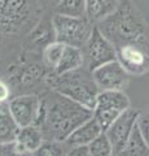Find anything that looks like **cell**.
Listing matches in <instances>:
<instances>
[{
    "label": "cell",
    "mask_w": 149,
    "mask_h": 156,
    "mask_svg": "<svg viewBox=\"0 0 149 156\" xmlns=\"http://www.w3.org/2000/svg\"><path fill=\"white\" fill-rule=\"evenodd\" d=\"M92 116V109L56 91L49 101H43L40 104L34 125L40 126L46 139L65 142L79 125Z\"/></svg>",
    "instance_id": "1"
},
{
    "label": "cell",
    "mask_w": 149,
    "mask_h": 156,
    "mask_svg": "<svg viewBox=\"0 0 149 156\" xmlns=\"http://www.w3.org/2000/svg\"><path fill=\"white\" fill-rule=\"evenodd\" d=\"M97 26L114 44L115 50L126 44H134L149 53V23L132 3L122 2Z\"/></svg>",
    "instance_id": "2"
},
{
    "label": "cell",
    "mask_w": 149,
    "mask_h": 156,
    "mask_svg": "<svg viewBox=\"0 0 149 156\" xmlns=\"http://www.w3.org/2000/svg\"><path fill=\"white\" fill-rule=\"evenodd\" d=\"M51 85L55 91L93 111L100 89L95 82L92 72L87 68L83 66L64 74H56Z\"/></svg>",
    "instance_id": "3"
},
{
    "label": "cell",
    "mask_w": 149,
    "mask_h": 156,
    "mask_svg": "<svg viewBox=\"0 0 149 156\" xmlns=\"http://www.w3.org/2000/svg\"><path fill=\"white\" fill-rule=\"evenodd\" d=\"M55 39L65 46L83 48L93 30L92 21L87 16L73 17L56 13L52 20Z\"/></svg>",
    "instance_id": "4"
},
{
    "label": "cell",
    "mask_w": 149,
    "mask_h": 156,
    "mask_svg": "<svg viewBox=\"0 0 149 156\" xmlns=\"http://www.w3.org/2000/svg\"><path fill=\"white\" fill-rule=\"evenodd\" d=\"M130 107V99L123 90H101L96 99L93 116L105 131L109 125Z\"/></svg>",
    "instance_id": "5"
},
{
    "label": "cell",
    "mask_w": 149,
    "mask_h": 156,
    "mask_svg": "<svg viewBox=\"0 0 149 156\" xmlns=\"http://www.w3.org/2000/svg\"><path fill=\"white\" fill-rule=\"evenodd\" d=\"M84 56V66L93 72L100 65L117 58V50L112 42L104 35L99 26H93L87 43L82 48Z\"/></svg>",
    "instance_id": "6"
},
{
    "label": "cell",
    "mask_w": 149,
    "mask_h": 156,
    "mask_svg": "<svg viewBox=\"0 0 149 156\" xmlns=\"http://www.w3.org/2000/svg\"><path fill=\"white\" fill-rule=\"evenodd\" d=\"M139 117H140V112L130 107L105 130L113 146V155H121L122 150L124 148L130 135L132 133L134 126L139 121Z\"/></svg>",
    "instance_id": "7"
},
{
    "label": "cell",
    "mask_w": 149,
    "mask_h": 156,
    "mask_svg": "<svg viewBox=\"0 0 149 156\" xmlns=\"http://www.w3.org/2000/svg\"><path fill=\"white\" fill-rule=\"evenodd\" d=\"M95 82L101 90H123L128 82V73L117 58L100 65L92 72Z\"/></svg>",
    "instance_id": "8"
},
{
    "label": "cell",
    "mask_w": 149,
    "mask_h": 156,
    "mask_svg": "<svg viewBox=\"0 0 149 156\" xmlns=\"http://www.w3.org/2000/svg\"><path fill=\"white\" fill-rule=\"evenodd\" d=\"M117 60L131 76H143L149 70V53L137 46L126 44L117 48Z\"/></svg>",
    "instance_id": "9"
},
{
    "label": "cell",
    "mask_w": 149,
    "mask_h": 156,
    "mask_svg": "<svg viewBox=\"0 0 149 156\" xmlns=\"http://www.w3.org/2000/svg\"><path fill=\"white\" fill-rule=\"evenodd\" d=\"M42 101L35 95H22L12 99L8 103L11 113L21 126L34 125L36 121L38 113H39Z\"/></svg>",
    "instance_id": "10"
},
{
    "label": "cell",
    "mask_w": 149,
    "mask_h": 156,
    "mask_svg": "<svg viewBox=\"0 0 149 156\" xmlns=\"http://www.w3.org/2000/svg\"><path fill=\"white\" fill-rule=\"evenodd\" d=\"M44 134L40 126L38 125H27L20 128L17 134L16 143H17V152L18 155L25 154H35L42 143L44 142Z\"/></svg>",
    "instance_id": "11"
},
{
    "label": "cell",
    "mask_w": 149,
    "mask_h": 156,
    "mask_svg": "<svg viewBox=\"0 0 149 156\" xmlns=\"http://www.w3.org/2000/svg\"><path fill=\"white\" fill-rule=\"evenodd\" d=\"M104 131L101 128V125L97 120L95 119V116H92L90 120H87L86 122L79 125L73 133H71L68 138H66L65 143L69 147L73 146H88L97 135H100Z\"/></svg>",
    "instance_id": "12"
},
{
    "label": "cell",
    "mask_w": 149,
    "mask_h": 156,
    "mask_svg": "<svg viewBox=\"0 0 149 156\" xmlns=\"http://www.w3.org/2000/svg\"><path fill=\"white\" fill-rule=\"evenodd\" d=\"M83 66H84V56L82 48L74 46H65L64 53H62L59 64L56 66L55 73L56 74H64V73L79 69V68Z\"/></svg>",
    "instance_id": "13"
},
{
    "label": "cell",
    "mask_w": 149,
    "mask_h": 156,
    "mask_svg": "<svg viewBox=\"0 0 149 156\" xmlns=\"http://www.w3.org/2000/svg\"><path fill=\"white\" fill-rule=\"evenodd\" d=\"M119 0H86V16L92 22H100L119 7Z\"/></svg>",
    "instance_id": "14"
},
{
    "label": "cell",
    "mask_w": 149,
    "mask_h": 156,
    "mask_svg": "<svg viewBox=\"0 0 149 156\" xmlns=\"http://www.w3.org/2000/svg\"><path fill=\"white\" fill-rule=\"evenodd\" d=\"M20 128L11 113L9 105L4 101L0 103V143L16 140Z\"/></svg>",
    "instance_id": "15"
},
{
    "label": "cell",
    "mask_w": 149,
    "mask_h": 156,
    "mask_svg": "<svg viewBox=\"0 0 149 156\" xmlns=\"http://www.w3.org/2000/svg\"><path fill=\"white\" fill-rule=\"evenodd\" d=\"M121 155L124 156H149V144L145 136L143 134L139 121L135 124L132 133L130 135L124 148L122 150Z\"/></svg>",
    "instance_id": "16"
},
{
    "label": "cell",
    "mask_w": 149,
    "mask_h": 156,
    "mask_svg": "<svg viewBox=\"0 0 149 156\" xmlns=\"http://www.w3.org/2000/svg\"><path fill=\"white\" fill-rule=\"evenodd\" d=\"M56 13L73 17L86 16V0H60Z\"/></svg>",
    "instance_id": "17"
},
{
    "label": "cell",
    "mask_w": 149,
    "mask_h": 156,
    "mask_svg": "<svg viewBox=\"0 0 149 156\" xmlns=\"http://www.w3.org/2000/svg\"><path fill=\"white\" fill-rule=\"evenodd\" d=\"M88 151L91 156H110L113 155V146L110 142L109 136L105 131H103L100 135L88 144Z\"/></svg>",
    "instance_id": "18"
},
{
    "label": "cell",
    "mask_w": 149,
    "mask_h": 156,
    "mask_svg": "<svg viewBox=\"0 0 149 156\" xmlns=\"http://www.w3.org/2000/svg\"><path fill=\"white\" fill-rule=\"evenodd\" d=\"M64 50H65L64 43H60L57 41L53 43H49L44 48V52H43V60H44L46 65L49 66L51 69H56L62 53H64Z\"/></svg>",
    "instance_id": "19"
},
{
    "label": "cell",
    "mask_w": 149,
    "mask_h": 156,
    "mask_svg": "<svg viewBox=\"0 0 149 156\" xmlns=\"http://www.w3.org/2000/svg\"><path fill=\"white\" fill-rule=\"evenodd\" d=\"M65 147L62 142L60 140H53V139H46L42 143L39 150L36 151L34 155H40V156H60L65 155Z\"/></svg>",
    "instance_id": "20"
},
{
    "label": "cell",
    "mask_w": 149,
    "mask_h": 156,
    "mask_svg": "<svg viewBox=\"0 0 149 156\" xmlns=\"http://www.w3.org/2000/svg\"><path fill=\"white\" fill-rule=\"evenodd\" d=\"M12 155H18L16 140L0 143V156H12Z\"/></svg>",
    "instance_id": "21"
},
{
    "label": "cell",
    "mask_w": 149,
    "mask_h": 156,
    "mask_svg": "<svg viewBox=\"0 0 149 156\" xmlns=\"http://www.w3.org/2000/svg\"><path fill=\"white\" fill-rule=\"evenodd\" d=\"M139 124H140V128L143 130V134L145 136L147 142L149 144V113L148 115H140L139 117Z\"/></svg>",
    "instance_id": "22"
},
{
    "label": "cell",
    "mask_w": 149,
    "mask_h": 156,
    "mask_svg": "<svg viewBox=\"0 0 149 156\" xmlns=\"http://www.w3.org/2000/svg\"><path fill=\"white\" fill-rule=\"evenodd\" d=\"M68 155L70 156H87L90 155V151H88V146H73Z\"/></svg>",
    "instance_id": "23"
},
{
    "label": "cell",
    "mask_w": 149,
    "mask_h": 156,
    "mask_svg": "<svg viewBox=\"0 0 149 156\" xmlns=\"http://www.w3.org/2000/svg\"><path fill=\"white\" fill-rule=\"evenodd\" d=\"M8 98H9V89H8V86L4 83V82L0 81V103L5 101Z\"/></svg>",
    "instance_id": "24"
},
{
    "label": "cell",
    "mask_w": 149,
    "mask_h": 156,
    "mask_svg": "<svg viewBox=\"0 0 149 156\" xmlns=\"http://www.w3.org/2000/svg\"><path fill=\"white\" fill-rule=\"evenodd\" d=\"M46 2L48 3H51V4H56V7H57V4L60 3V0H46Z\"/></svg>",
    "instance_id": "25"
}]
</instances>
